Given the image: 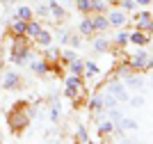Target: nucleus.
I'll use <instances>...</instances> for the list:
<instances>
[{"instance_id":"40","label":"nucleus","mask_w":153,"mask_h":144,"mask_svg":"<svg viewBox=\"0 0 153 144\" xmlns=\"http://www.w3.org/2000/svg\"><path fill=\"white\" fill-rule=\"evenodd\" d=\"M151 21H153V12H151Z\"/></svg>"},{"instance_id":"12","label":"nucleus","mask_w":153,"mask_h":144,"mask_svg":"<svg viewBox=\"0 0 153 144\" xmlns=\"http://www.w3.org/2000/svg\"><path fill=\"white\" fill-rule=\"evenodd\" d=\"M48 7H51V16H53L55 21H64V19H66V9L59 5L57 0H51V2H48Z\"/></svg>"},{"instance_id":"22","label":"nucleus","mask_w":153,"mask_h":144,"mask_svg":"<svg viewBox=\"0 0 153 144\" xmlns=\"http://www.w3.org/2000/svg\"><path fill=\"white\" fill-rule=\"evenodd\" d=\"M66 66H69V71H71L73 75H82V73H85V62L80 60V57H78V60H73V62H69Z\"/></svg>"},{"instance_id":"2","label":"nucleus","mask_w":153,"mask_h":144,"mask_svg":"<svg viewBox=\"0 0 153 144\" xmlns=\"http://www.w3.org/2000/svg\"><path fill=\"white\" fill-rule=\"evenodd\" d=\"M27 121H30V117H27L25 110H14V112L9 114V126H12L14 133H21L27 126Z\"/></svg>"},{"instance_id":"7","label":"nucleus","mask_w":153,"mask_h":144,"mask_svg":"<svg viewBox=\"0 0 153 144\" xmlns=\"http://www.w3.org/2000/svg\"><path fill=\"white\" fill-rule=\"evenodd\" d=\"M78 34H80V37H91V34H94V23H91L89 14H85V16H82L80 25H78Z\"/></svg>"},{"instance_id":"23","label":"nucleus","mask_w":153,"mask_h":144,"mask_svg":"<svg viewBox=\"0 0 153 144\" xmlns=\"http://www.w3.org/2000/svg\"><path fill=\"white\" fill-rule=\"evenodd\" d=\"M121 117H123V110H121L119 105H114V107H110V110H108V119L112 121L114 126L119 124V121H121Z\"/></svg>"},{"instance_id":"33","label":"nucleus","mask_w":153,"mask_h":144,"mask_svg":"<svg viewBox=\"0 0 153 144\" xmlns=\"http://www.w3.org/2000/svg\"><path fill=\"white\" fill-rule=\"evenodd\" d=\"M114 105H119V101L110 94V92H105V94H103V107H105V110H110V107H114Z\"/></svg>"},{"instance_id":"38","label":"nucleus","mask_w":153,"mask_h":144,"mask_svg":"<svg viewBox=\"0 0 153 144\" xmlns=\"http://www.w3.org/2000/svg\"><path fill=\"white\" fill-rule=\"evenodd\" d=\"M153 0H135V5L137 7H146V5H151Z\"/></svg>"},{"instance_id":"5","label":"nucleus","mask_w":153,"mask_h":144,"mask_svg":"<svg viewBox=\"0 0 153 144\" xmlns=\"http://www.w3.org/2000/svg\"><path fill=\"white\" fill-rule=\"evenodd\" d=\"M146 60H149V53L144 48H140L135 55H130V60H128V66L133 71H144V66H146Z\"/></svg>"},{"instance_id":"28","label":"nucleus","mask_w":153,"mask_h":144,"mask_svg":"<svg viewBox=\"0 0 153 144\" xmlns=\"http://www.w3.org/2000/svg\"><path fill=\"white\" fill-rule=\"evenodd\" d=\"M144 103H146V98H144L142 94H135V96H130V98H128V105H130V107H135V110L144 107Z\"/></svg>"},{"instance_id":"35","label":"nucleus","mask_w":153,"mask_h":144,"mask_svg":"<svg viewBox=\"0 0 153 144\" xmlns=\"http://www.w3.org/2000/svg\"><path fill=\"white\" fill-rule=\"evenodd\" d=\"M55 34H57V39H59V44H62V46H66V44H69V37H71V34H69V30H57Z\"/></svg>"},{"instance_id":"8","label":"nucleus","mask_w":153,"mask_h":144,"mask_svg":"<svg viewBox=\"0 0 153 144\" xmlns=\"http://www.w3.org/2000/svg\"><path fill=\"white\" fill-rule=\"evenodd\" d=\"M128 39H130V44H133V46H149L151 34H146V32H142V30H135V32L128 34Z\"/></svg>"},{"instance_id":"19","label":"nucleus","mask_w":153,"mask_h":144,"mask_svg":"<svg viewBox=\"0 0 153 144\" xmlns=\"http://www.w3.org/2000/svg\"><path fill=\"white\" fill-rule=\"evenodd\" d=\"M98 124V135H112L114 133V124L110 119H103V121H96Z\"/></svg>"},{"instance_id":"30","label":"nucleus","mask_w":153,"mask_h":144,"mask_svg":"<svg viewBox=\"0 0 153 144\" xmlns=\"http://www.w3.org/2000/svg\"><path fill=\"white\" fill-rule=\"evenodd\" d=\"M128 34H130L128 30H121V28H119V32H117V37H114V41H117L119 46H128V44H130V39H128Z\"/></svg>"},{"instance_id":"14","label":"nucleus","mask_w":153,"mask_h":144,"mask_svg":"<svg viewBox=\"0 0 153 144\" xmlns=\"http://www.w3.org/2000/svg\"><path fill=\"white\" fill-rule=\"evenodd\" d=\"M87 110H89L91 114L98 112V110H105V107H103V94H101V92H98V94H94L89 101H87Z\"/></svg>"},{"instance_id":"20","label":"nucleus","mask_w":153,"mask_h":144,"mask_svg":"<svg viewBox=\"0 0 153 144\" xmlns=\"http://www.w3.org/2000/svg\"><path fill=\"white\" fill-rule=\"evenodd\" d=\"M25 28H27V21H23V19H14L12 32L16 34V37H23V34H25Z\"/></svg>"},{"instance_id":"11","label":"nucleus","mask_w":153,"mask_h":144,"mask_svg":"<svg viewBox=\"0 0 153 144\" xmlns=\"http://www.w3.org/2000/svg\"><path fill=\"white\" fill-rule=\"evenodd\" d=\"M30 69H32V73H37V75H46L51 71V64L46 60H30Z\"/></svg>"},{"instance_id":"18","label":"nucleus","mask_w":153,"mask_h":144,"mask_svg":"<svg viewBox=\"0 0 153 144\" xmlns=\"http://www.w3.org/2000/svg\"><path fill=\"white\" fill-rule=\"evenodd\" d=\"M91 46H94L96 53H108V50H110V41L105 37H96L94 41H91Z\"/></svg>"},{"instance_id":"4","label":"nucleus","mask_w":153,"mask_h":144,"mask_svg":"<svg viewBox=\"0 0 153 144\" xmlns=\"http://www.w3.org/2000/svg\"><path fill=\"white\" fill-rule=\"evenodd\" d=\"M123 85L128 87V92H142V89H144V85H146V80H144L137 71H133L130 75H126V78H123Z\"/></svg>"},{"instance_id":"26","label":"nucleus","mask_w":153,"mask_h":144,"mask_svg":"<svg viewBox=\"0 0 153 144\" xmlns=\"http://www.w3.org/2000/svg\"><path fill=\"white\" fill-rule=\"evenodd\" d=\"M73 60H78V53H76L73 48H71V50H62V55H59V64H64V66H66V64L73 62Z\"/></svg>"},{"instance_id":"1","label":"nucleus","mask_w":153,"mask_h":144,"mask_svg":"<svg viewBox=\"0 0 153 144\" xmlns=\"http://www.w3.org/2000/svg\"><path fill=\"white\" fill-rule=\"evenodd\" d=\"M105 92H110V94L114 96L117 101H119V105H123V103H128V98H130V92H128V87L123 85L119 78H114V80L108 82V87H105Z\"/></svg>"},{"instance_id":"15","label":"nucleus","mask_w":153,"mask_h":144,"mask_svg":"<svg viewBox=\"0 0 153 144\" xmlns=\"http://www.w3.org/2000/svg\"><path fill=\"white\" fill-rule=\"evenodd\" d=\"M34 41H37L41 48H48V46L53 44V32H48L46 28H41V32H39L37 37H34Z\"/></svg>"},{"instance_id":"37","label":"nucleus","mask_w":153,"mask_h":144,"mask_svg":"<svg viewBox=\"0 0 153 144\" xmlns=\"http://www.w3.org/2000/svg\"><path fill=\"white\" fill-rule=\"evenodd\" d=\"M130 73H133V69H130L128 64H126V66H119V71H117V75H119V78H126V75H130Z\"/></svg>"},{"instance_id":"32","label":"nucleus","mask_w":153,"mask_h":144,"mask_svg":"<svg viewBox=\"0 0 153 144\" xmlns=\"http://www.w3.org/2000/svg\"><path fill=\"white\" fill-rule=\"evenodd\" d=\"M105 12H108V2H105V0H94L91 14H105Z\"/></svg>"},{"instance_id":"31","label":"nucleus","mask_w":153,"mask_h":144,"mask_svg":"<svg viewBox=\"0 0 153 144\" xmlns=\"http://www.w3.org/2000/svg\"><path fill=\"white\" fill-rule=\"evenodd\" d=\"M34 16H37L39 21H41V19H48V16H51V7L41 2V5H39L37 9H34Z\"/></svg>"},{"instance_id":"36","label":"nucleus","mask_w":153,"mask_h":144,"mask_svg":"<svg viewBox=\"0 0 153 144\" xmlns=\"http://www.w3.org/2000/svg\"><path fill=\"white\" fill-rule=\"evenodd\" d=\"M69 46H71L73 50L80 48V34H71V37H69Z\"/></svg>"},{"instance_id":"13","label":"nucleus","mask_w":153,"mask_h":144,"mask_svg":"<svg viewBox=\"0 0 153 144\" xmlns=\"http://www.w3.org/2000/svg\"><path fill=\"white\" fill-rule=\"evenodd\" d=\"M48 103H51L48 119H51V121H59V117H62V101H59V98H51Z\"/></svg>"},{"instance_id":"24","label":"nucleus","mask_w":153,"mask_h":144,"mask_svg":"<svg viewBox=\"0 0 153 144\" xmlns=\"http://www.w3.org/2000/svg\"><path fill=\"white\" fill-rule=\"evenodd\" d=\"M19 12H16V19H23V21H30V19H34V9H30L27 5H23V7H16Z\"/></svg>"},{"instance_id":"34","label":"nucleus","mask_w":153,"mask_h":144,"mask_svg":"<svg viewBox=\"0 0 153 144\" xmlns=\"http://www.w3.org/2000/svg\"><path fill=\"white\" fill-rule=\"evenodd\" d=\"M119 7H121L123 12H135V9H137L135 0H119Z\"/></svg>"},{"instance_id":"10","label":"nucleus","mask_w":153,"mask_h":144,"mask_svg":"<svg viewBox=\"0 0 153 144\" xmlns=\"http://www.w3.org/2000/svg\"><path fill=\"white\" fill-rule=\"evenodd\" d=\"M91 23H94V32H105L110 28V21L105 14H94L91 16Z\"/></svg>"},{"instance_id":"29","label":"nucleus","mask_w":153,"mask_h":144,"mask_svg":"<svg viewBox=\"0 0 153 144\" xmlns=\"http://www.w3.org/2000/svg\"><path fill=\"white\" fill-rule=\"evenodd\" d=\"M76 142H82V144H89L91 142V137H89V133H87L85 126H80V128L76 131Z\"/></svg>"},{"instance_id":"3","label":"nucleus","mask_w":153,"mask_h":144,"mask_svg":"<svg viewBox=\"0 0 153 144\" xmlns=\"http://www.w3.org/2000/svg\"><path fill=\"white\" fill-rule=\"evenodd\" d=\"M105 16H108V21H110V28H117V30L128 23V12H123L121 7H119V9H110Z\"/></svg>"},{"instance_id":"25","label":"nucleus","mask_w":153,"mask_h":144,"mask_svg":"<svg viewBox=\"0 0 153 144\" xmlns=\"http://www.w3.org/2000/svg\"><path fill=\"white\" fill-rule=\"evenodd\" d=\"M91 5H94V0H76V9L80 14H91Z\"/></svg>"},{"instance_id":"27","label":"nucleus","mask_w":153,"mask_h":144,"mask_svg":"<svg viewBox=\"0 0 153 144\" xmlns=\"http://www.w3.org/2000/svg\"><path fill=\"white\" fill-rule=\"evenodd\" d=\"M101 73V66L96 62H85V75L87 78H94V75H98Z\"/></svg>"},{"instance_id":"6","label":"nucleus","mask_w":153,"mask_h":144,"mask_svg":"<svg viewBox=\"0 0 153 144\" xmlns=\"http://www.w3.org/2000/svg\"><path fill=\"white\" fill-rule=\"evenodd\" d=\"M0 85H2L5 89H16V87H21V75L14 73V71H7L5 78L0 80Z\"/></svg>"},{"instance_id":"9","label":"nucleus","mask_w":153,"mask_h":144,"mask_svg":"<svg viewBox=\"0 0 153 144\" xmlns=\"http://www.w3.org/2000/svg\"><path fill=\"white\" fill-rule=\"evenodd\" d=\"M64 87H69V89H73L76 94H80L82 92V75H66L64 78Z\"/></svg>"},{"instance_id":"39","label":"nucleus","mask_w":153,"mask_h":144,"mask_svg":"<svg viewBox=\"0 0 153 144\" xmlns=\"http://www.w3.org/2000/svg\"><path fill=\"white\" fill-rule=\"evenodd\" d=\"M30 2H41V0H30Z\"/></svg>"},{"instance_id":"17","label":"nucleus","mask_w":153,"mask_h":144,"mask_svg":"<svg viewBox=\"0 0 153 144\" xmlns=\"http://www.w3.org/2000/svg\"><path fill=\"white\" fill-rule=\"evenodd\" d=\"M59 55H62V50H59V48H53V46L44 48V60H46L48 64H55V62H59Z\"/></svg>"},{"instance_id":"16","label":"nucleus","mask_w":153,"mask_h":144,"mask_svg":"<svg viewBox=\"0 0 153 144\" xmlns=\"http://www.w3.org/2000/svg\"><path fill=\"white\" fill-rule=\"evenodd\" d=\"M41 28H44V25H41V21H34V19H30V21H27V28H25V37L34 39V37L39 34V32H41Z\"/></svg>"},{"instance_id":"21","label":"nucleus","mask_w":153,"mask_h":144,"mask_svg":"<svg viewBox=\"0 0 153 144\" xmlns=\"http://www.w3.org/2000/svg\"><path fill=\"white\" fill-rule=\"evenodd\" d=\"M117 126H121L123 131H140V124H137L135 119H130V117H126V114L121 117V121H119Z\"/></svg>"}]
</instances>
